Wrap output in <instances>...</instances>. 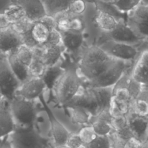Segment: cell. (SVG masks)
<instances>
[{
	"mask_svg": "<svg viewBox=\"0 0 148 148\" xmlns=\"http://www.w3.org/2000/svg\"><path fill=\"white\" fill-rule=\"evenodd\" d=\"M21 6L26 17L33 22L39 21L47 15L42 0H16V3Z\"/></svg>",
	"mask_w": 148,
	"mask_h": 148,
	"instance_id": "cell-15",
	"label": "cell"
},
{
	"mask_svg": "<svg viewBox=\"0 0 148 148\" xmlns=\"http://www.w3.org/2000/svg\"><path fill=\"white\" fill-rule=\"evenodd\" d=\"M15 53L19 61L28 67L34 57V49L22 44Z\"/></svg>",
	"mask_w": 148,
	"mask_h": 148,
	"instance_id": "cell-31",
	"label": "cell"
},
{
	"mask_svg": "<svg viewBox=\"0 0 148 148\" xmlns=\"http://www.w3.org/2000/svg\"><path fill=\"white\" fill-rule=\"evenodd\" d=\"M49 29L40 21L35 22L31 31V35L38 46L44 45L50 34Z\"/></svg>",
	"mask_w": 148,
	"mask_h": 148,
	"instance_id": "cell-28",
	"label": "cell"
},
{
	"mask_svg": "<svg viewBox=\"0 0 148 148\" xmlns=\"http://www.w3.org/2000/svg\"><path fill=\"white\" fill-rule=\"evenodd\" d=\"M101 1H103L106 2H110V3H113L114 1V0H101Z\"/></svg>",
	"mask_w": 148,
	"mask_h": 148,
	"instance_id": "cell-46",
	"label": "cell"
},
{
	"mask_svg": "<svg viewBox=\"0 0 148 148\" xmlns=\"http://www.w3.org/2000/svg\"><path fill=\"white\" fill-rule=\"evenodd\" d=\"M6 58L10 68L21 83L25 82L29 77L28 72V66L19 61L15 53L10 54L6 57Z\"/></svg>",
	"mask_w": 148,
	"mask_h": 148,
	"instance_id": "cell-25",
	"label": "cell"
},
{
	"mask_svg": "<svg viewBox=\"0 0 148 148\" xmlns=\"http://www.w3.org/2000/svg\"><path fill=\"white\" fill-rule=\"evenodd\" d=\"M71 109H72L71 119L73 124H84L90 121L91 116L85 109L78 107L71 108Z\"/></svg>",
	"mask_w": 148,
	"mask_h": 148,
	"instance_id": "cell-30",
	"label": "cell"
},
{
	"mask_svg": "<svg viewBox=\"0 0 148 148\" xmlns=\"http://www.w3.org/2000/svg\"><path fill=\"white\" fill-rule=\"evenodd\" d=\"M78 135L80 138L83 145H87L90 143L97 136L91 125L86 126L82 128L79 131Z\"/></svg>",
	"mask_w": 148,
	"mask_h": 148,
	"instance_id": "cell-33",
	"label": "cell"
},
{
	"mask_svg": "<svg viewBox=\"0 0 148 148\" xmlns=\"http://www.w3.org/2000/svg\"><path fill=\"white\" fill-rule=\"evenodd\" d=\"M11 24L8 21L4 13H0V29L6 28L10 27Z\"/></svg>",
	"mask_w": 148,
	"mask_h": 148,
	"instance_id": "cell-42",
	"label": "cell"
},
{
	"mask_svg": "<svg viewBox=\"0 0 148 148\" xmlns=\"http://www.w3.org/2000/svg\"><path fill=\"white\" fill-rule=\"evenodd\" d=\"M142 0H117L112 3L120 11L127 13L136 8Z\"/></svg>",
	"mask_w": 148,
	"mask_h": 148,
	"instance_id": "cell-34",
	"label": "cell"
},
{
	"mask_svg": "<svg viewBox=\"0 0 148 148\" xmlns=\"http://www.w3.org/2000/svg\"><path fill=\"white\" fill-rule=\"evenodd\" d=\"M141 2L146 5H148V0H142Z\"/></svg>",
	"mask_w": 148,
	"mask_h": 148,
	"instance_id": "cell-45",
	"label": "cell"
},
{
	"mask_svg": "<svg viewBox=\"0 0 148 148\" xmlns=\"http://www.w3.org/2000/svg\"><path fill=\"white\" fill-rule=\"evenodd\" d=\"M21 82L13 72L7 58L0 60V95L11 101Z\"/></svg>",
	"mask_w": 148,
	"mask_h": 148,
	"instance_id": "cell-7",
	"label": "cell"
},
{
	"mask_svg": "<svg viewBox=\"0 0 148 148\" xmlns=\"http://www.w3.org/2000/svg\"><path fill=\"white\" fill-rule=\"evenodd\" d=\"M4 14L11 24L26 16L25 13L23 8L17 4L9 5L5 9Z\"/></svg>",
	"mask_w": 148,
	"mask_h": 148,
	"instance_id": "cell-29",
	"label": "cell"
},
{
	"mask_svg": "<svg viewBox=\"0 0 148 148\" xmlns=\"http://www.w3.org/2000/svg\"><path fill=\"white\" fill-rule=\"evenodd\" d=\"M0 148H13L9 141H4L1 145Z\"/></svg>",
	"mask_w": 148,
	"mask_h": 148,
	"instance_id": "cell-43",
	"label": "cell"
},
{
	"mask_svg": "<svg viewBox=\"0 0 148 148\" xmlns=\"http://www.w3.org/2000/svg\"><path fill=\"white\" fill-rule=\"evenodd\" d=\"M143 142L135 137H132L124 143L123 148H142Z\"/></svg>",
	"mask_w": 148,
	"mask_h": 148,
	"instance_id": "cell-41",
	"label": "cell"
},
{
	"mask_svg": "<svg viewBox=\"0 0 148 148\" xmlns=\"http://www.w3.org/2000/svg\"><path fill=\"white\" fill-rule=\"evenodd\" d=\"M75 0H42L46 14L51 17L67 12Z\"/></svg>",
	"mask_w": 148,
	"mask_h": 148,
	"instance_id": "cell-23",
	"label": "cell"
},
{
	"mask_svg": "<svg viewBox=\"0 0 148 148\" xmlns=\"http://www.w3.org/2000/svg\"><path fill=\"white\" fill-rule=\"evenodd\" d=\"M46 87V84L43 77H29L27 80L21 83L16 91V96L33 101L42 93Z\"/></svg>",
	"mask_w": 148,
	"mask_h": 148,
	"instance_id": "cell-11",
	"label": "cell"
},
{
	"mask_svg": "<svg viewBox=\"0 0 148 148\" xmlns=\"http://www.w3.org/2000/svg\"><path fill=\"white\" fill-rule=\"evenodd\" d=\"M83 87L80 77L71 70L62 72L54 84L57 101L64 106L73 99Z\"/></svg>",
	"mask_w": 148,
	"mask_h": 148,
	"instance_id": "cell-3",
	"label": "cell"
},
{
	"mask_svg": "<svg viewBox=\"0 0 148 148\" xmlns=\"http://www.w3.org/2000/svg\"><path fill=\"white\" fill-rule=\"evenodd\" d=\"M117 1V0H114V2H115V1Z\"/></svg>",
	"mask_w": 148,
	"mask_h": 148,
	"instance_id": "cell-51",
	"label": "cell"
},
{
	"mask_svg": "<svg viewBox=\"0 0 148 148\" xmlns=\"http://www.w3.org/2000/svg\"><path fill=\"white\" fill-rule=\"evenodd\" d=\"M10 109L16 128H28L34 127L36 113L32 101L15 96L10 101Z\"/></svg>",
	"mask_w": 148,
	"mask_h": 148,
	"instance_id": "cell-4",
	"label": "cell"
},
{
	"mask_svg": "<svg viewBox=\"0 0 148 148\" xmlns=\"http://www.w3.org/2000/svg\"><path fill=\"white\" fill-rule=\"evenodd\" d=\"M118 21L113 16L101 11L97 10L94 17L96 25L103 32H109L113 30L117 25Z\"/></svg>",
	"mask_w": 148,
	"mask_h": 148,
	"instance_id": "cell-27",
	"label": "cell"
},
{
	"mask_svg": "<svg viewBox=\"0 0 148 148\" xmlns=\"http://www.w3.org/2000/svg\"><path fill=\"white\" fill-rule=\"evenodd\" d=\"M47 112L50 119L51 134L56 147L65 146L71 133L50 112H49V110H47Z\"/></svg>",
	"mask_w": 148,
	"mask_h": 148,
	"instance_id": "cell-18",
	"label": "cell"
},
{
	"mask_svg": "<svg viewBox=\"0 0 148 148\" xmlns=\"http://www.w3.org/2000/svg\"><path fill=\"white\" fill-rule=\"evenodd\" d=\"M83 145L78 134H71L65 143V146L69 148H80Z\"/></svg>",
	"mask_w": 148,
	"mask_h": 148,
	"instance_id": "cell-39",
	"label": "cell"
},
{
	"mask_svg": "<svg viewBox=\"0 0 148 148\" xmlns=\"http://www.w3.org/2000/svg\"><path fill=\"white\" fill-rule=\"evenodd\" d=\"M62 44V34L58 29H54L50 32V34L46 43L41 46H58Z\"/></svg>",
	"mask_w": 148,
	"mask_h": 148,
	"instance_id": "cell-36",
	"label": "cell"
},
{
	"mask_svg": "<svg viewBox=\"0 0 148 148\" xmlns=\"http://www.w3.org/2000/svg\"><path fill=\"white\" fill-rule=\"evenodd\" d=\"M10 143L13 148H42L43 139L32 127L28 128H15L10 134Z\"/></svg>",
	"mask_w": 148,
	"mask_h": 148,
	"instance_id": "cell-8",
	"label": "cell"
},
{
	"mask_svg": "<svg viewBox=\"0 0 148 148\" xmlns=\"http://www.w3.org/2000/svg\"><path fill=\"white\" fill-rule=\"evenodd\" d=\"M62 34V44L64 47L73 51L80 48L84 42L82 32L68 31L61 32Z\"/></svg>",
	"mask_w": 148,
	"mask_h": 148,
	"instance_id": "cell-21",
	"label": "cell"
},
{
	"mask_svg": "<svg viewBox=\"0 0 148 148\" xmlns=\"http://www.w3.org/2000/svg\"><path fill=\"white\" fill-rule=\"evenodd\" d=\"M99 47L112 57L126 62L134 61L139 53L134 45L112 41L106 42Z\"/></svg>",
	"mask_w": 148,
	"mask_h": 148,
	"instance_id": "cell-10",
	"label": "cell"
},
{
	"mask_svg": "<svg viewBox=\"0 0 148 148\" xmlns=\"http://www.w3.org/2000/svg\"><path fill=\"white\" fill-rule=\"evenodd\" d=\"M23 44L20 35L13 29L11 26L0 29V52L8 57L16 52Z\"/></svg>",
	"mask_w": 148,
	"mask_h": 148,
	"instance_id": "cell-12",
	"label": "cell"
},
{
	"mask_svg": "<svg viewBox=\"0 0 148 148\" xmlns=\"http://www.w3.org/2000/svg\"><path fill=\"white\" fill-rule=\"evenodd\" d=\"M0 97H1V95H0Z\"/></svg>",
	"mask_w": 148,
	"mask_h": 148,
	"instance_id": "cell-52",
	"label": "cell"
},
{
	"mask_svg": "<svg viewBox=\"0 0 148 148\" xmlns=\"http://www.w3.org/2000/svg\"><path fill=\"white\" fill-rule=\"evenodd\" d=\"M131 111L148 117V86L141 85L140 92L135 99Z\"/></svg>",
	"mask_w": 148,
	"mask_h": 148,
	"instance_id": "cell-24",
	"label": "cell"
},
{
	"mask_svg": "<svg viewBox=\"0 0 148 148\" xmlns=\"http://www.w3.org/2000/svg\"><path fill=\"white\" fill-rule=\"evenodd\" d=\"M9 101L0 97V138L10 135L15 130V124L10 109Z\"/></svg>",
	"mask_w": 148,
	"mask_h": 148,
	"instance_id": "cell-14",
	"label": "cell"
},
{
	"mask_svg": "<svg viewBox=\"0 0 148 148\" xmlns=\"http://www.w3.org/2000/svg\"><path fill=\"white\" fill-rule=\"evenodd\" d=\"M34 23L25 16L11 24L10 26L18 34L21 35L29 32L31 29Z\"/></svg>",
	"mask_w": 148,
	"mask_h": 148,
	"instance_id": "cell-32",
	"label": "cell"
},
{
	"mask_svg": "<svg viewBox=\"0 0 148 148\" xmlns=\"http://www.w3.org/2000/svg\"><path fill=\"white\" fill-rule=\"evenodd\" d=\"M62 46H40L42 48V58L47 68L54 67L58 62L62 53Z\"/></svg>",
	"mask_w": 148,
	"mask_h": 148,
	"instance_id": "cell-20",
	"label": "cell"
},
{
	"mask_svg": "<svg viewBox=\"0 0 148 148\" xmlns=\"http://www.w3.org/2000/svg\"><path fill=\"white\" fill-rule=\"evenodd\" d=\"M145 43H146V44H147V45L148 46V39H146V40H145Z\"/></svg>",
	"mask_w": 148,
	"mask_h": 148,
	"instance_id": "cell-48",
	"label": "cell"
},
{
	"mask_svg": "<svg viewBox=\"0 0 148 148\" xmlns=\"http://www.w3.org/2000/svg\"><path fill=\"white\" fill-rule=\"evenodd\" d=\"M56 148H69L67 146H66L65 145V146H60V147H56Z\"/></svg>",
	"mask_w": 148,
	"mask_h": 148,
	"instance_id": "cell-47",
	"label": "cell"
},
{
	"mask_svg": "<svg viewBox=\"0 0 148 148\" xmlns=\"http://www.w3.org/2000/svg\"><path fill=\"white\" fill-rule=\"evenodd\" d=\"M79 16L72 15L69 24V31L82 32L84 28V23Z\"/></svg>",
	"mask_w": 148,
	"mask_h": 148,
	"instance_id": "cell-38",
	"label": "cell"
},
{
	"mask_svg": "<svg viewBox=\"0 0 148 148\" xmlns=\"http://www.w3.org/2000/svg\"><path fill=\"white\" fill-rule=\"evenodd\" d=\"M112 98V87L106 88H82L77 94L64 105L67 108L78 107L85 109L95 117L110 109Z\"/></svg>",
	"mask_w": 148,
	"mask_h": 148,
	"instance_id": "cell-1",
	"label": "cell"
},
{
	"mask_svg": "<svg viewBox=\"0 0 148 148\" xmlns=\"http://www.w3.org/2000/svg\"><path fill=\"white\" fill-rule=\"evenodd\" d=\"M146 39L139 36L123 20L118 21L116 27L109 32H102L98 38L96 45L100 46L103 43L112 41L131 45H141Z\"/></svg>",
	"mask_w": 148,
	"mask_h": 148,
	"instance_id": "cell-5",
	"label": "cell"
},
{
	"mask_svg": "<svg viewBox=\"0 0 148 148\" xmlns=\"http://www.w3.org/2000/svg\"><path fill=\"white\" fill-rule=\"evenodd\" d=\"M39 21L43 23L50 31L56 28V21L53 17L46 15L42 18Z\"/></svg>",
	"mask_w": 148,
	"mask_h": 148,
	"instance_id": "cell-40",
	"label": "cell"
},
{
	"mask_svg": "<svg viewBox=\"0 0 148 148\" xmlns=\"http://www.w3.org/2000/svg\"><path fill=\"white\" fill-rule=\"evenodd\" d=\"M80 148H87V147H86L85 146H84V145H83V146H82Z\"/></svg>",
	"mask_w": 148,
	"mask_h": 148,
	"instance_id": "cell-49",
	"label": "cell"
},
{
	"mask_svg": "<svg viewBox=\"0 0 148 148\" xmlns=\"http://www.w3.org/2000/svg\"><path fill=\"white\" fill-rule=\"evenodd\" d=\"M147 143H148V136H147Z\"/></svg>",
	"mask_w": 148,
	"mask_h": 148,
	"instance_id": "cell-50",
	"label": "cell"
},
{
	"mask_svg": "<svg viewBox=\"0 0 148 148\" xmlns=\"http://www.w3.org/2000/svg\"><path fill=\"white\" fill-rule=\"evenodd\" d=\"M95 3L97 11H101L108 13L114 18L118 21L123 20L127 22V13L123 12L120 11L112 3L104 2L101 0H92Z\"/></svg>",
	"mask_w": 148,
	"mask_h": 148,
	"instance_id": "cell-26",
	"label": "cell"
},
{
	"mask_svg": "<svg viewBox=\"0 0 148 148\" xmlns=\"http://www.w3.org/2000/svg\"><path fill=\"white\" fill-rule=\"evenodd\" d=\"M131 75L140 85L148 86V48L139 52L132 65Z\"/></svg>",
	"mask_w": 148,
	"mask_h": 148,
	"instance_id": "cell-13",
	"label": "cell"
},
{
	"mask_svg": "<svg viewBox=\"0 0 148 148\" xmlns=\"http://www.w3.org/2000/svg\"><path fill=\"white\" fill-rule=\"evenodd\" d=\"M142 148H148V143H147V138L145 139V141L143 142V145L142 146Z\"/></svg>",
	"mask_w": 148,
	"mask_h": 148,
	"instance_id": "cell-44",
	"label": "cell"
},
{
	"mask_svg": "<svg viewBox=\"0 0 148 148\" xmlns=\"http://www.w3.org/2000/svg\"><path fill=\"white\" fill-rule=\"evenodd\" d=\"M127 15L128 25L140 38L148 39V5L140 2Z\"/></svg>",
	"mask_w": 148,
	"mask_h": 148,
	"instance_id": "cell-9",
	"label": "cell"
},
{
	"mask_svg": "<svg viewBox=\"0 0 148 148\" xmlns=\"http://www.w3.org/2000/svg\"><path fill=\"white\" fill-rule=\"evenodd\" d=\"M87 148H111L110 140L108 135H98L90 143L84 145Z\"/></svg>",
	"mask_w": 148,
	"mask_h": 148,
	"instance_id": "cell-35",
	"label": "cell"
},
{
	"mask_svg": "<svg viewBox=\"0 0 148 148\" xmlns=\"http://www.w3.org/2000/svg\"><path fill=\"white\" fill-rule=\"evenodd\" d=\"M114 59L96 45L88 46L82 52L78 63L79 73H77L88 83L102 75Z\"/></svg>",
	"mask_w": 148,
	"mask_h": 148,
	"instance_id": "cell-2",
	"label": "cell"
},
{
	"mask_svg": "<svg viewBox=\"0 0 148 148\" xmlns=\"http://www.w3.org/2000/svg\"><path fill=\"white\" fill-rule=\"evenodd\" d=\"M92 119L94 121L91 125L97 135L99 136L108 135L113 130V117L109 109L103 112L95 117H91V120Z\"/></svg>",
	"mask_w": 148,
	"mask_h": 148,
	"instance_id": "cell-17",
	"label": "cell"
},
{
	"mask_svg": "<svg viewBox=\"0 0 148 148\" xmlns=\"http://www.w3.org/2000/svg\"><path fill=\"white\" fill-rule=\"evenodd\" d=\"M112 128L116 136L124 143L131 138L135 137L130 128L127 116L119 115L113 117Z\"/></svg>",
	"mask_w": 148,
	"mask_h": 148,
	"instance_id": "cell-19",
	"label": "cell"
},
{
	"mask_svg": "<svg viewBox=\"0 0 148 148\" xmlns=\"http://www.w3.org/2000/svg\"><path fill=\"white\" fill-rule=\"evenodd\" d=\"M131 65L128 62L114 59L113 63L99 77L87 83L89 88H106L113 87L121 78L125 71Z\"/></svg>",
	"mask_w": 148,
	"mask_h": 148,
	"instance_id": "cell-6",
	"label": "cell"
},
{
	"mask_svg": "<svg viewBox=\"0 0 148 148\" xmlns=\"http://www.w3.org/2000/svg\"><path fill=\"white\" fill-rule=\"evenodd\" d=\"M86 5L83 0H75L71 5L68 12L73 15L80 16L84 13Z\"/></svg>",
	"mask_w": 148,
	"mask_h": 148,
	"instance_id": "cell-37",
	"label": "cell"
},
{
	"mask_svg": "<svg viewBox=\"0 0 148 148\" xmlns=\"http://www.w3.org/2000/svg\"><path fill=\"white\" fill-rule=\"evenodd\" d=\"M47 68L45 65L42 58V48L40 46L34 49V57L30 65L28 67L29 77H42Z\"/></svg>",
	"mask_w": 148,
	"mask_h": 148,
	"instance_id": "cell-22",
	"label": "cell"
},
{
	"mask_svg": "<svg viewBox=\"0 0 148 148\" xmlns=\"http://www.w3.org/2000/svg\"><path fill=\"white\" fill-rule=\"evenodd\" d=\"M130 128L134 136L143 142L146 138L145 136L148 128V117L140 116L132 111L127 115Z\"/></svg>",
	"mask_w": 148,
	"mask_h": 148,
	"instance_id": "cell-16",
	"label": "cell"
}]
</instances>
